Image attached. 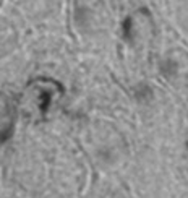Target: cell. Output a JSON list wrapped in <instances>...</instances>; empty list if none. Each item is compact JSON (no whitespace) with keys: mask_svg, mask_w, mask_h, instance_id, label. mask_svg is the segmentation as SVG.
Wrapping results in <instances>:
<instances>
[{"mask_svg":"<svg viewBox=\"0 0 188 198\" xmlns=\"http://www.w3.org/2000/svg\"><path fill=\"white\" fill-rule=\"evenodd\" d=\"M65 94L63 86L52 78L39 76L28 83L23 96H21V106L23 114L28 120L33 122H42L49 119L50 112L60 102Z\"/></svg>","mask_w":188,"mask_h":198,"instance_id":"obj_1","label":"cell"}]
</instances>
